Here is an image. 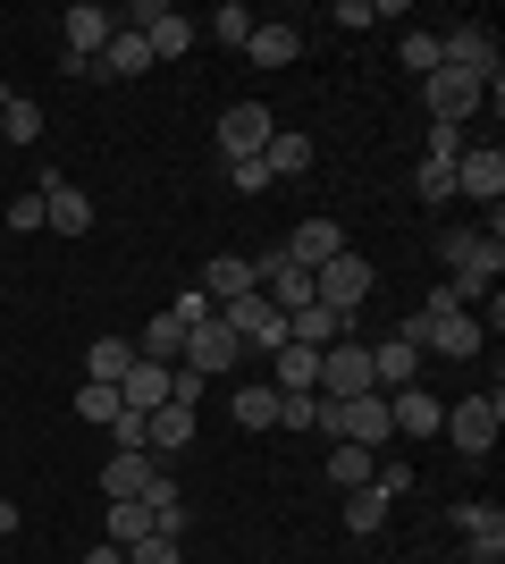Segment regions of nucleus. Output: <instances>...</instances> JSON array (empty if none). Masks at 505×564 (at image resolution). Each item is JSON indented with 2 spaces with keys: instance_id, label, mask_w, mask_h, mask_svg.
Returning a JSON list of instances; mask_svg holds the SVG:
<instances>
[{
  "instance_id": "40",
  "label": "nucleus",
  "mask_w": 505,
  "mask_h": 564,
  "mask_svg": "<svg viewBox=\"0 0 505 564\" xmlns=\"http://www.w3.org/2000/svg\"><path fill=\"white\" fill-rule=\"evenodd\" d=\"M9 228H18V236L43 228V194H18V203H9Z\"/></svg>"
},
{
  "instance_id": "7",
  "label": "nucleus",
  "mask_w": 505,
  "mask_h": 564,
  "mask_svg": "<svg viewBox=\"0 0 505 564\" xmlns=\"http://www.w3.org/2000/svg\"><path fill=\"white\" fill-rule=\"evenodd\" d=\"M438 430H447V438H455L463 455H488V447H497V430H505V397L488 388V397L447 404V422H438Z\"/></svg>"
},
{
  "instance_id": "29",
  "label": "nucleus",
  "mask_w": 505,
  "mask_h": 564,
  "mask_svg": "<svg viewBox=\"0 0 505 564\" xmlns=\"http://www.w3.org/2000/svg\"><path fill=\"white\" fill-rule=\"evenodd\" d=\"M135 354H144V362H177V354H186V321H177V312H152V329L135 337Z\"/></svg>"
},
{
  "instance_id": "30",
  "label": "nucleus",
  "mask_w": 505,
  "mask_h": 564,
  "mask_svg": "<svg viewBox=\"0 0 505 564\" xmlns=\"http://www.w3.org/2000/svg\"><path fill=\"white\" fill-rule=\"evenodd\" d=\"M135 540H152V506L144 497H119L110 506V547H135Z\"/></svg>"
},
{
  "instance_id": "31",
  "label": "nucleus",
  "mask_w": 505,
  "mask_h": 564,
  "mask_svg": "<svg viewBox=\"0 0 505 564\" xmlns=\"http://www.w3.org/2000/svg\"><path fill=\"white\" fill-rule=\"evenodd\" d=\"M237 430H278V388H237Z\"/></svg>"
},
{
  "instance_id": "39",
  "label": "nucleus",
  "mask_w": 505,
  "mask_h": 564,
  "mask_svg": "<svg viewBox=\"0 0 505 564\" xmlns=\"http://www.w3.org/2000/svg\"><path fill=\"white\" fill-rule=\"evenodd\" d=\"M228 186L237 194H270V169L262 161H228Z\"/></svg>"
},
{
  "instance_id": "34",
  "label": "nucleus",
  "mask_w": 505,
  "mask_h": 564,
  "mask_svg": "<svg viewBox=\"0 0 505 564\" xmlns=\"http://www.w3.org/2000/svg\"><path fill=\"white\" fill-rule=\"evenodd\" d=\"M253 25H262V18H253L244 0H228V9H219V18H211V34H219V43H228V51H244V43H253Z\"/></svg>"
},
{
  "instance_id": "20",
  "label": "nucleus",
  "mask_w": 505,
  "mask_h": 564,
  "mask_svg": "<svg viewBox=\"0 0 505 564\" xmlns=\"http://www.w3.org/2000/svg\"><path fill=\"white\" fill-rule=\"evenodd\" d=\"M262 169H270V186H278V177H304V169H312V135H304V127H278V135L262 143Z\"/></svg>"
},
{
  "instance_id": "9",
  "label": "nucleus",
  "mask_w": 505,
  "mask_h": 564,
  "mask_svg": "<svg viewBox=\"0 0 505 564\" xmlns=\"http://www.w3.org/2000/svg\"><path fill=\"white\" fill-rule=\"evenodd\" d=\"M119 25H135V34H144V51H152V59H186V51H194V34H202V25H194L186 9H152V0L135 9V18H119Z\"/></svg>"
},
{
  "instance_id": "17",
  "label": "nucleus",
  "mask_w": 505,
  "mask_h": 564,
  "mask_svg": "<svg viewBox=\"0 0 505 564\" xmlns=\"http://www.w3.org/2000/svg\"><path fill=\"white\" fill-rule=\"evenodd\" d=\"M278 253H287L295 270H320L329 253H345V228H337V219H304V228H295L287 245H278Z\"/></svg>"
},
{
  "instance_id": "35",
  "label": "nucleus",
  "mask_w": 505,
  "mask_h": 564,
  "mask_svg": "<svg viewBox=\"0 0 505 564\" xmlns=\"http://www.w3.org/2000/svg\"><path fill=\"white\" fill-rule=\"evenodd\" d=\"M127 564H186V540H161V531H152V540L127 547Z\"/></svg>"
},
{
  "instance_id": "18",
  "label": "nucleus",
  "mask_w": 505,
  "mask_h": 564,
  "mask_svg": "<svg viewBox=\"0 0 505 564\" xmlns=\"http://www.w3.org/2000/svg\"><path fill=\"white\" fill-rule=\"evenodd\" d=\"M152 489V455L144 447H110V464H101V497L119 506V497H144Z\"/></svg>"
},
{
  "instance_id": "36",
  "label": "nucleus",
  "mask_w": 505,
  "mask_h": 564,
  "mask_svg": "<svg viewBox=\"0 0 505 564\" xmlns=\"http://www.w3.org/2000/svg\"><path fill=\"white\" fill-rule=\"evenodd\" d=\"M421 203H455V161H421Z\"/></svg>"
},
{
  "instance_id": "8",
  "label": "nucleus",
  "mask_w": 505,
  "mask_h": 564,
  "mask_svg": "<svg viewBox=\"0 0 505 564\" xmlns=\"http://www.w3.org/2000/svg\"><path fill=\"white\" fill-rule=\"evenodd\" d=\"M278 135V118L262 101H228L219 110V161H262V143Z\"/></svg>"
},
{
  "instance_id": "33",
  "label": "nucleus",
  "mask_w": 505,
  "mask_h": 564,
  "mask_svg": "<svg viewBox=\"0 0 505 564\" xmlns=\"http://www.w3.org/2000/svg\"><path fill=\"white\" fill-rule=\"evenodd\" d=\"M76 413H85L94 430H110V422L127 413V404H119V388H94V379H85V388H76Z\"/></svg>"
},
{
  "instance_id": "13",
  "label": "nucleus",
  "mask_w": 505,
  "mask_h": 564,
  "mask_svg": "<svg viewBox=\"0 0 505 564\" xmlns=\"http://www.w3.org/2000/svg\"><path fill=\"white\" fill-rule=\"evenodd\" d=\"M455 531H463V547H472L463 564H505V514H497V506H472V497H463Z\"/></svg>"
},
{
  "instance_id": "21",
  "label": "nucleus",
  "mask_w": 505,
  "mask_h": 564,
  "mask_svg": "<svg viewBox=\"0 0 505 564\" xmlns=\"http://www.w3.org/2000/svg\"><path fill=\"white\" fill-rule=\"evenodd\" d=\"M144 68H152V51H144V34H135V25H119V34H110V51L94 59V76H110V85H127V76H144Z\"/></svg>"
},
{
  "instance_id": "45",
  "label": "nucleus",
  "mask_w": 505,
  "mask_h": 564,
  "mask_svg": "<svg viewBox=\"0 0 505 564\" xmlns=\"http://www.w3.org/2000/svg\"><path fill=\"white\" fill-rule=\"evenodd\" d=\"M85 564H127V547H110V540H101V547H94Z\"/></svg>"
},
{
  "instance_id": "23",
  "label": "nucleus",
  "mask_w": 505,
  "mask_h": 564,
  "mask_svg": "<svg viewBox=\"0 0 505 564\" xmlns=\"http://www.w3.org/2000/svg\"><path fill=\"white\" fill-rule=\"evenodd\" d=\"M253 286H262V279H253V261H244V253H219L211 270H202V295H211V304H237V295H253Z\"/></svg>"
},
{
  "instance_id": "38",
  "label": "nucleus",
  "mask_w": 505,
  "mask_h": 564,
  "mask_svg": "<svg viewBox=\"0 0 505 564\" xmlns=\"http://www.w3.org/2000/svg\"><path fill=\"white\" fill-rule=\"evenodd\" d=\"M320 422V397H278V430H312Z\"/></svg>"
},
{
  "instance_id": "25",
  "label": "nucleus",
  "mask_w": 505,
  "mask_h": 564,
  "mask_svg": "<svg viewBox=\"0 0 505 564\" xmlns=\"http://www.w3.org/2000/svg\"><path fill=\"white\" fill-rule=\"evenodd\" d=\"M270 362H278V379H270L278 397H312V379H320V354L312 346H278Z\"/></svg>"
},
{
  "instance_id": "14",
  "label": "nucleus",
  "mask_w": 505,
  "mask_h": 564,
  "mask_svg": "<svg viewBox=\"0 0 505 564\" xmlns=\"http://www.w3.org/2000/svg\"><path fill=\"white\" fill-rule=\"evenodd\" d=\"M438 422H447V404H438L430 388H421V379H413V388H396V397H387V430H396V438H430Z\"/></svg>"
},
{
  "instance_id": "44",
  "label": "nucleus",
  "mask_w": 505,
  "mask_h": 564,
  "mask_svg": "<svg viewBox=\"0 0 505 564\" xmlns=\"http://www.w3.org/2000/svg\"><path fill=\"white\" fill-rule=\"evenodd\" d=\"M0 540H18V497H0Z\"/></svg>"
},
{
  "instance_id": "19",
  "label": "nucleus",
  "mask_w": 505,
  "mask_h": 564,
  "mask_svg": "<svg viewBox=\"0 0 505 564\" xmlns=\"http://www.w3.org/2000/svg\"><path fill=\"white\" fill-rule=\"evenodd\" d=\"M194 447V404H161L144 413V455H186Z\"/></svg>"
},
{
  "instance_id": "26",
  "label": "nucleus",
  "mask_w": 505,
  "mask_h": 564,
  "mask_svg": "<svg viewBox=\"0 0 505 564\" xmlns=\"http://www.w3.org/2000/svg\"><path fill=\"white\" fill-rule=\"evenodd\" d=\"M345 531H354V540H380L387 531V489L380 480H371V489H345Z\"/></svg>"
},
{
  "instance_id": "32",
  "label": "nucleus",
  "mask_w": 505,
  "mask_h": 564,
  "mask_svg": "<svg viewBox=\"0 0 505 564\" xmlns=\"http://www.w3.org/2000/svg\"><path fill=\"white\" fill-rule=\"evenodd\" d=\"M371 471H380L371 447H329V480H337V489H371Z\"/></svg>"
},
{
  "instance_id": "6",
  "label": "nucleus",
  "mask_w": 505,
  "mask_h": 564,
  "mask_svg": "<svg viewBox=\"0 0 505 564\" xmlns=\"http://www.w3.org/2000/svg\"><path fill=\"white\" fill-rule=\"evenodd\" d=\"M244 362V346H237V329H228V321H194L186 329V354H177V371H194V379H219V371H237Z\"/></svg>"
},
{
  "instance_id": "2",
  "label": "nucleus",
  "mask_w": 505,
  "mask_h": 564,
  "mask_svg": "<svg viewBox=\"0 0 505 564\" xmlns=\"http://www.w3.org/2000/svg\"><path fill=\"white\" fill-rule=\"evenodd\" d=\"M421 101H430V127H463L481 101H497V85H488V76H463V68H430L421 76Z\"/></svg>"
},
{
  "instance_id": "28",
  "label": "nucleus",
  "mask_w": 505,
  "mask_h": 564,
  "mask_svg": "<svg viewBox=\"0 0 505 564\" xmlns=\"http://www.w3.org/2000/svg\"><path fill=\"white\" fill-rule=\"evenodd\" d=\"M0 135L9 143H43V101H25V94L0 85Z\"/></svg>"
},
{
  "instance_id": "4",
  "label": "nucleus",
  "mask_w": 505,
  "mask_h": 564,
  "mask_svg": "<svg viewBox=\"0 0 505 564\" xmlns=\"http://www.w3.org/2000/svg\"><path fill=\"white\" fill-rule=\"evenodd\" d=\"M320 404H345V397H371V346H354V337H337V346H320V379H312Z\"/></svg>"
},
{
  "instance_id": "15",
  "label": "nucleus",
  "mask_w": 505,
  "mask_h": 564,
  "mask_svg": "<svg viewBox=\"0 0 505 564\" xmlns=\"http://www.w3.org/2000/svg\"><path fill=\"white\" fill-rule=\"evenodd\" d=\"M413 379H421V346H413V337H380V346H371V388L396 397V388H413Z\"/></svg>"
},
{
  "instance_id": "16",
  "label": "nucleus",
  "mask_w": 505,
  "mask_h": 564,
  "mask_svg": "<svg viewBox=\"0 0 505 564\" xmlns=\"http://www.w3.org/2000/svg\"><path fill=\"white\" fill-rule=\"evenodd\" d=\"M168 388H177V362H144V354H135V371L119 379V404L127 413H161Z\"/></svg>"
},
{
  "instance_id": "12",
  "label": "nucleus",
  "mask_w": 505,
  "mask_h": 564,
  "mask_svg": "<svg viewBox=\"0 0 505 564\" xmlns=\"http://www.w3.org/2000/svg\"><path fill=\"white\" fill-rule=\"evenodd\" d=\"M455 194H472V203H488V212H497V194H505V152H497V143H463Z\"/></svg>"
},
{
  "instance_id": "11",
  "label": "nucleus",
  "mask_w": 505,
  "mask_h": 564,
  "mask_svg": "<svg viewBox=\"0 0 505 564\" xmlns=\"http://www.w3.org/2000/svg\"><path fill=\"white\" fill-rule=\"evenodd\" d=\"M34 194H43V228H59V236H85V228H94V203H85L59 169H43V177H34Z\"/></svg>"
},
{
  "instance_id": "1",
  "label": "nucleus",
  "mask_w": 505,
  "mask_h": 564,
  "mask_svg": "<svg viewBox=\"0 0 505 564\" xmlns=\"http://www.w3.org/2000/svg\"><path fill=\"white\" fill-rule=\"evenodd\" d=\"M371 286H380V270H371V261H362L354 245H345V253H329V261L312 270V304H329L337 321L354 329V312L371 304Z\"/></svg>"
},
{
  "instance_id": "42",
  "label": "nucleus",
  "mask_w": 505,
  "mask_h": 564,
  "mask_svg": "<svg viewBox=\"0 0 505 564\" xmlns=\"http://www.w3.org/2000/svg\"><path fill=\"white\" fill-rule=\"evenodd\" d=\"M168 312H177V321H186V329H194V321H211V295H202V286H186V295H177V304H168Z\"/></svg>"
},
{
  "instance_id": "3",
  "label": "nucleus",
  "mask_w": 505,
  "mask_h": 564,
  "mask_svg": "<svg viewBox=\"0 0 505 564\" xmlns=\"http://www.w3.org/2000/svg\"><path fill=\"white\" fill-rule=\"evenodd\" d=\"M219 321L237 329V346H244V354H278V346H287V312L270 304L262 286H253V295H237V304H219Z\"/></svg>"
},
{
  "instance_id": "27",
  "label": "nucleus",
  "mask_w": 505,
  "mask_h": 564,
  "mask_svg": "<svg viewBox=\"0 0 505 564\" xmlns=\"http://www.w3.org/2000/svg\"><path fill=\"white\" fill-rule=\"evenodd\" d=\"M295 51H304V34H295V25H253V43H244V59H253V68H287Z\"/></svg>"
},
{
  "instance_id": "37",
  "label": "nucleus",
  "mask_w": 505,
  "mask_h": 564,
  "mask_svg": "<svg viewBox=\"0 0 505 564\" xmlns=\"http://www.w3.org/2000/svg\"><path fill=\"white\" fill-rule=\"evenodd\" d=\"M405 68H413V76L438 68V34H421V25H413V34H405Z\"/></svg>"
},
{
  "instance_id": "10",
  "label": "nucleus",
  "mask_w": 505,
  "mask_h": 564,
  "mask_svg": "<svg viewBox=\"0 0 505 564\" xmlns=\"http://www.w3.org/2000/svg\"><path fill=\"white\" fill-rule=\"evenodd\" d=\"M59 25H68V76H85L101 51H110V34H119V18H110V9H94V0H76Z\"/></svg>"
},
{
  "instance_id": "41",
  "label": "nucleus",
  "mask_w": 505,
  "mask_h": 564,
  "mask_svg": "<svg viewBox=\"0 0 505 564\" xmlns=\"http://www.w3.org/2000/svg\"><path fill=\"white\" fill-rule=\"evenodd\" d=\"M481 236H488V228H447V236H438V253H447V270H455V261L472 253V245H481Z\"/></svg>"
},
{
  "instance_id": "43",
  "label": "nucleus",
  "mask_w": 505,
  "mask_h": 564,
  "mask_svg": "<svg viewBox=\"0 0 505 564\" xmlns=\"http://www.w3.org/2000/svg\"><path fill=\"white\" fill-rule=\"evenodd\" d=\"M430 161H463V127H430Z\"/></svg>"
},
{
  "instance_id": "24",
  "label": "nucleus",
  "mask_w": 505,
  "mask_h": 564,
  "mask_svg": "<svg viewBox=\"0 0 505 564\" xmlns=\"http://www.w3.org/2000/svg\"><path fill=\"white\" fill-rule=\"evenodd\" d=\"M337 337H345V321H337L329 304H304V312H287V346H337Z\"/></svg>"
},
{
  "instance_id": "22",
  "label": "nucleus",
  "mask_w": 505,
  "mask_h": 564,
  "mask_svg": "<svg viewBox=\"0 0 505 564\" xmlns=\"http://www.w3.org/2000/svg\"><path fill=\"white\" fill-rule=\"evenodd\" d=\"M127 371H135V337H94V346H85V379H94V388H119Z\"/></svg>"
},
{
  "instance_id": "5",
  "label": "nucleus",
  "mask_w": 505,
  "mask_h": 564,
  "mask_svg": "<svg viewBox=\"0 0 505 564\" xmlns=\"http://www.w3.org/2000/svg\"><path fill=\"white\" fill-rule=\"evenodd\" d=\"M396 337H413L421 354H447V362H472V354L488 346V329L472 321V312H447V321H421V312H413V321H405Z\"/></svg>"
}]
</instances>
